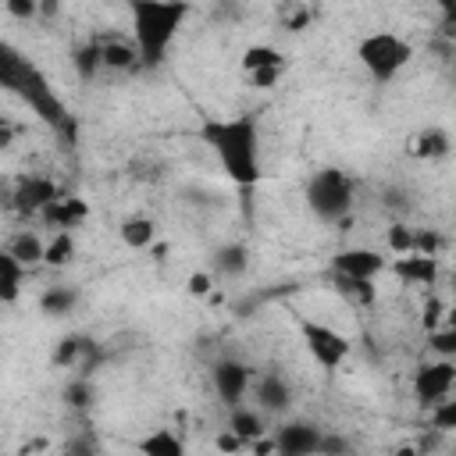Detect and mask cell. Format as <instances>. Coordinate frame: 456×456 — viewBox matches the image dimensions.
Returning <instances> with one entry per match:
<instances>
[{
  "mask_svg": "<svg viewBox=\"0 0 456 456\" xmlns=\"http://www.w3.org/2000/svg\"><path fill=\"white\" fill-rule=\"evenodd\" d=\"M228 431L242 442V445H253L256 438L267 435L264 428V417L256 410H246V406H232V417H228Z\"/></svg>",
  "mask_w": 456,
  "mask_h": 456,
  "instance_id": "15",
  "label": "cell"
},
{
  "mask_svg": "<svg viewBox=\"0 0 456 456\" xmlns=\"http://www.w3.org/2000/svg\"><path fill=\"white\" fill-rule=\"evenodd\" d=\"M139 452L142 456H185V442L171 428H153L150 435L139 438Z\"/></svg>",
  "mask_w": 456,
  "mask_h": 456,
  "instance_id": "16",
  "label": "cell"
},
{
  "mask_svg": "<svg viewBox=\"0 0 456 456\" xmlns=\"http://www.w3.org/2000/svg\"><path fill=\"white\" fill-rule=\"evenodd\" d=\"M0 89L14 93L25 107H32V114L53 132H61L68 146L75 142V118L68 114L64 100L53 93L50 78L14 43H4V39H0Z\"/></svg>",
  "mask_w": 456,
  "mask_h": 456,
  "instance_id": "1",
  "label": "cell"
},
{
  "mask_svg": "<svg viewBox=\"0 0 456 456\" xmlns=\"http://www.w3.org/2000/svg\"><path fill=\"white\" fill-rule=\"evenodd\" d=\"M317 456H349V442L342 435H321V445H317Z\"/></svg>",
  "mask_w": 456,
  "mask_h": 456,
  "instance_id": "34",
  "label": "cell"
},
{
  "mask_svg": "<svg viewBox=\"0 0 456 456\" xmlns=\"http://www.w3.org/2000/svg\"><path fill=\"white\" fill-rule=\"evenodd\" d=\"M321 428L310 424V420H289L274 431V452L278 456H317V445H321Z\"/></svg>",
  "mask_w": 456,
  "mask_h": 456,
  "instance_id": "8",
  "label": "cell"
},
{
  "mask_svg": "<svg viewBox=\"0 0 456 456\" xmlns=\"http://www.w3.org/2000/svg\"><path fill=\"white\" fill-rule=\"evenodd\" d=\"M456 381V363L452 360H435V363H420L413 374V395L424 410H431L435 403H442L449 395Z\"/></svg>",
  "mask_w": 456,
  "mask_h": 456,
  "instance_id": "7",
  "label": "cell"
},
{
  "mask_svg": "<svg viewBox=\"0 0 456 456\" xmlns=\"http://www.w3.org/2000/svg\"><path fill=\"white\" fill-rule=\"evenodd\" d=\"M214 445H217V452H224V456H232V452H239V449H242V442H239L232 431H221V435L214 438Z\"/></svg>",
  "mask_w": 456,
  "mask_h": 456,
  "instance_id": "37",
  "label": "cell"
},
{
  "mask_svg": "<svg viewBox=\"0 0 456 456\" xmlns=\"http://www.w3.org/2000/svg\"><path fill=\"white\" fill-rule=\"evenodd\" d=\"M7 14H11V18L28 21V18H36V14H39V4H36V0H7Z\"/></svg>",
  "mask_w": 456,
  "mask_h": 456,
  "instance_id": "36",
  "label": "cell"
},
{
  "mask_svg": "<svg viewBox=\"0 0 456 456\" xmlns=\"http://www.w3.org/2000/svg\"><path fill=\"white\" fill-rule=\"evenodd\" d=\"M285 68H260V71H249V86L253 89H271L278 78H281Z\"/></svg>",
  "mask_w": 456,
  "mask_h": 456,
  "instance_id": "35",
  "label": "cell"
},
{
  "mask_svg": "<svg viewBox=\"0 0 456 456\" xmlns=\"http://www.w3.org/2000/svg\"><path fill=\"white\" fill-rule=\"evenodd\" d=\"M64 456H96V438L89 431H78L68 445H64Z\"/></svg>",
  "mask_w": 456,
  "mask_h": 456,
  "instance_id": "33",
  "label": "cell"
},
{
  "mask_svg": "<svg viewBox=\"0 0 456 456\" xmlns=\"http://www.w3.org/2000/svg\"><path fill=\"white\" fill-rule=\"evenodd\" d=\"M260 68H285V57H281L274 46H267V43L246 46V53H242V71L249 75V71H260Z\"/></svg>",
  "mask_w": 456,
  "mask_h": 456,
  "instance_id": "22",
  "label": "cell"
},
{
  "mask_svg": "<svg viewBox=\"0 0 456 456\" xmlns=\"http://www.w3.org/2000/svg\"><path fill=\"white\" fill-rule=\"evenodd\" d=\"M61 11V4H53V0H46V4H39V14H57Z\"/></svg>",
  "mask_w": 456,
  "mask_h": 456,
  "instance_id": "41",
  "label": "cell"
},
{
  "mask_svg": "<svg viewBox=\"0 0 456 456\" xmlns=\"http://www.w3.org/2000/svg\"><path fill=\"white\" fill-rule=\"evenodd\" d=\"M395 274L410 285H431L438 278V256H417V253H406L395 260Z\"/></svg>",
  "mask_w": 456,
  "mask_h": 456,
  "instance_id": "13",
  "label": "cell"
},
{
  "mask_svg": "<svg viewBox=\"0 0 456 456\" xmlns=\"http://www.w3.org/2000/svg\"><path fill=\"white\" fill-rule=\"evenodd\" d=\"M128 14H132V46L139 50V64L157 68L167 53L175 32L189 18V4L135 0V4H128Z\"/></svg>",
  "mask_w": 456,
  "mask_h": 456,
  "instance_id": "3",
  "label": "cell"
},
{
  "mask_svg": "<svg viewBox=\"0 0 456 456\" xmlns=\"http://www.w3.org/2000/svg\"><path fill=\"white\" fill-rule=\"evenodd\" d=\"M306 203L321 221H346L353 210V178L338 167H321L306 182Z\"/></svg>",
  "mask_w": 456,
  "mask_h": 456,
  "instance_id": "5",
  "label": "cell"
},
{
  "mask_svg": "<svg viewBox=\"0 0 456 456\" xmlns=\"http://www.w3.org/2000/svg\"><path fill=\"white\" fill-rule=\"evenodd\" d=\"M86 214H89V207H86L82 200H61V196H57L53 203H46V207H43V214H39V217H43L46 224H53V228L68 232V228H75Z\"/></svg>",
  "mask_w": 456,
  "mask_h": 456,
  "instance_id": "14",
  "label": "cell"
},
{
  "mask_svg": "<svg viewBox=\"0 0 456 456\" xmlns=\"http://www.w3.org/2000/svg\"><path fill=\"white\" fill-rule=\"evenodd\" d=\"M200 142H207L224 167V175L239 189H253L260 182V142H256V121L253 114L235 118H203L200 121Z\"/></svg>",
  "mask_w": 456,
  "mask_h": 456,
  "instance_id": "2",
  "label": "cell"
},
{
  "mask_svg": "<svg viewBox=\"0 0 456 456\" xmlns=\"http://www.w3.org/2000/svg\"><path fill=\"white\" fill-rule=\"evenodd\" d=\"M71 256H75V239H71V232H57V235L43 246V264H46V267H64V264H71Z\"/></svg>",
  "mask_w": 456,
  "mask_h": 456,
  "instance_id": "24",
  "label": "cell"
},
{
  "mask_svg": "<svg viewBox=\"0 0 456 456\" xmlns=\"http://www.w3.org/2000/svg\"><path fill=\"white\" fill-rule=\"evenodd\" d=\"M214 267H217L224 278H239V274L249 267L246 246H221V249L214 253Z\"/></svg>",
  "mask_w": 456,
  "mask_h": 456,
  "instance_id": "23",
  "label": "cell"
},
{
  "mask_svg": "<svg viewBox=\"0 0 456 456\" xmlns=\"http://www.w3.org/2000/svg\"><path fill=\"white\" fill-rule=\"evenodd\" d=\"M75 303H78V292H75L71 285H50V289L39 296V310L50 314V317H64V314H71Z\"/></svg>",
  "mask_w": 456,
  "mask_h": 456,
  "instance_id": "20",
  "label": "cell"
},
{
  "mask_svg": "<svg viewBox=\"0 0 456 456\" xmlns=\"http://www.w3.org/2000/svg\"><path fill=\"white\" fill-rule=\"evenodd\" d=\"M14 142V125L11 121H0V150H7Z\"/></svg>",
  "mask_w": 456,
  "mask_h": 456,
  "instance_id": "40",
  "label": "cell"
},
{
  "mask_svg": "<svg viewBox=\"0 0 456 456\" xmlns=\"http://www.w3.org/2000/svg\"><path fill=\"white\" fill-rule=\"evenodd\" d=\"M210 378H214V392H217V399L228 403V406H239V399L246 395V388H249V381H253V370H249L242 360L224 356V360L214 363Z\"/></svg>",
  "mask_w": 456,
  "mask_h": 456,
  "instance_id": "10",
  "label": "cell"
},
{
  "mask_svg": "<svg viewBox=\"0 0 456 456\" xmlns=\"http://www.w3.org/2000/svg\"><path fill=\"white\" fill-rule=\"evenodd\" d=\"M75 75L78 78H93L96 75V68H103L100 64V43H82V46H75Z\"/></svg>",
  "mask_w": 456,
  "mask_h": 456,
  "instance_id": "26",
  "label": "cell"
},
{
  "mask_svg": "<svg viewBox=\"0 0 456 456\" xmlns=\"http://www.w3.org/2000/svg\"><path fill=\"white\" fill-rule=\"evenodd\" d=\"M100 64L103 68H118V71H132L139 64V50L128 43V39H107L100 43Z\"/></svg>",
  "mask_w": 456,
  "mask_h": 456,
  "instance_id": "17",
  "label": "cell"
},
{
  "mask_svg": "<svg viewBox=\"0 0 456 456\" xmlns=\"http://www.w3.org/2000/svg\"><path fill=\"white\" fill-rule=\"evenodd\" d=\"M356 57H360V64L367 68V75L385 86V82H392V78L410 64L413 46H410L403 36H395V32H370V36L360 39Z\"/></svg>",
  "mask_w": 456,
  "mask_h": 456,
  "instance_id": "4",
  "label": "cell"
},
{
  "mask_svg": "<svg viewBox=\"0 0 456 456\" xmlns=\"http://www.w3.org/2000/svg\"><path fill=\"white\" fill-rule=\"evenodd\" d=\"M428 346L442 356V360H452L456 356V328H442V331H431Z\"/></svg>",
  "mask_w": 456,
  "mask_h": 456,
  "instance_id": "30",
  "label": "cell"
},
{
  "mask_svg": "<svg viewBox=\"0 0 456 456\" xmlns=\"http://www.w3.org/2000/svg\"><path fill=\"white\" fill-rule=\"evenodd\" d=\"M417 153L435 160V157H445L449 153V132L445 128H428L417 135Z\"/></svg>",
  "mask_w": 456,
  "mask_h": 456,
  "instance_id": "25",
  "label": "cell"
},
{
  "mask_svg": "<svg viewBox=\"0 0 456 456\" xmlns=\"http://www.w3.org/2000/svg\"><path fill=\"white\" fill-rule=\"evenodd\" d=\"M153 235H157V224H153L150 217H128V221L121 224V242H125L128 249H146V246L153 242Z\"/></svg>",
  "mask_w": 456,
  "mask_h": 456,
  "instance_id": "21",
  "label": "cell"
},
{
  "mask_svg": "<svg viewBox=\"0 0 456 456\" xmlns=\"http://www.w3.org/2000/svg\"><path fill=\"white\" fill-rule=\"evenodd\" d=\"M53 200H57V185H53L50 178H43V175H28V178H21V182L14 185V196H11L14 210L25 214V217L43 214V207L53 203Z\"/></svg>",
  "mask_w": 456,
  "mask_h": 456,
  "instance_id": "11",
  "label": "cell"
},
{
  "mask_svg": "<svg viewBox=\"0 0 456 456\" xmlns=\"http://www.w3.org/2000/svg\"><path fill=\"white\" fill-rule=\"evenodd\" d=\"M64 403H68L71 410H89V403H93V385H89V378H71V381L64 385Z\"/></svg>",
  "mask_w": 456,
  "mask_h": 456,
  "instance_id": "27",
  "label": "cell"
},
{
  "mask_svg": "<svg viewBox=\"0 0 456 456\" xmlns=\"http://www.w3.org/2000/svg\"><path fill=\"white\" fill-rule=\"evenodd\" d=\"M388 249L399 253V256H406V253L413 249V228H406V224H392V228H388Z\"/></svg>",
  "mask_w": 456,
  "mask_h": 456,
  "instance_id": "32",
  "label": "cell"
},
{
  "mask_svg": "<svg viewBox=\"0 0 456 456\" xmlns=\"http://www.w3.org/2000/svg\"><path fill=\"white\" fill-rule=\"evenodd\" d=\"M185 289H189V296H207L210 292V274H203V271L200 274H189V285Z\"/></svg>",
  "mask_w": 456,
  "mask_h": 456,
  "instance_id": "38",
  "label": "cell"
},
{
  "mask_svg": "<svg viewBox=\"0 0 456 456\" xmlns=\"http://www.w3.org/2000/svg\"><path fill=\"white\" fill-rule=\"evenodd\" d=\"M335 285H338V292H346V296H349L353 303H360V306L374 303V285H370V281H356V278L335 274Z\"/></svg>",
  "mask_w": 456,
  "mask_h": 456,
  "instance_id": "28",
  "label": "cell"
},
{
  "mask_svg": "<svg viewBox=\"0 0 456 456\" xmlns=\"http://www.w3.org/2000/svg\"><path fill=\"white\" fill-rule=\"evenodd\" d=\"M438 314H442V303L438 299H428V306H424V328H435Z\"/></svg>",
  "mask_w": 456,
  "mask_h": 456,
  "instance_id": "39",
  "label": "cell"
},
{
  "mask_svg": "<svg viewBox=\"0 0 456 456\" xmlns=\"http://www.w3.org/2000/svg\"><path fill=\"white\" fill-rule=\"evenodd\" d=\"M381 271H385V256H381V253H374V249H363V246L338 249V253L331 256V274H342V278L374 281Z\"/></svg>",
  "mask_w": 456,
  "mask_h": 456,
  "instance_id": "9",
  "label": "cell"
},
{
  "mask_svg": "<svg viewBox=\"0 0 456 456\" xmlns=\"http://www.w3.org/2000/svg\"><path fill=\"white\" fill-rule=\"evenodd\" d=\"M438 249H442V235L438 232H413V249L410 253H417V256H438Z\"/></svg>",
  "mask_w": 456,
  "mask_h": 456,
  "instance_id": "31",
  "label": "cell"
},
{
  "mask_svg": "<svg viewBox=\"0 0 456 456\" xmlns=\"http://www.w3.org/2000/svg\"><path fill=\"white\" fill-rule=\"evenodd\" d=\"M256 406L267 413H285L292 406V385L281 374H260L256 378Z\"/></svg>",
  "mask_w": 456,
  "mask_h": 456,
  "instance_id": "12",
  "label": "cell"
},
{
  "mask_svg": "<svg viewBox=\"0 0 456 456\" xmlns=\"http://www.w3.org/2000/svg\"><path fill=\"white\" fill-rule=\"evenodd\" d=\"M431 428H435V431H442V435L456 428V399H449V395H445L442 403H435V406H431Z\"/></svg>",
  "mask_w": 456,
  "mask_h": 456,
  "instance_id": "29",
  "label": "cell"
},
{
  "mask_svg": "<svg viewBox=\"0 0 456 456\" xmlns=\"http://www.w3.org/2000/svg\"><path fill=\"white\" fill-rule=\"evenodd\" d=\"M395 456H417V449L413 445H403V449H395Z\"/></svg>",
  "mask_w": 456,
  "mask_h": 456,
  "instance_id": "42",
  "label": "cell"
},
{
  "mask_svg": "<svg viewBox=\"0 0 456 456\" xmlns=\"http://www.w3.org/2000/svg\"><path fill=\"white\" fill-rule=\"evenodd\" d=\"M296 324H299V335H303V342H306V353H310L328 374L338 370L342 360L349 356L346 335H338L335 328H328V324H321V321H310V317H299Z\"/></svg>",
  "mask_w": 456,
  "mask_h": 456,
  "instance_id": "6",
  "label": "cell"
},
{
  "mask_svg": "<svg viewBox=\"0 0 456 456\" xmlns=\"http://www.w3.org/2000/svg\"><path fill=\"white\" fill-rule=\"evenodd\" d=\"M21 278H25V267L7 249H0V303H14L21 296Z\"/></svg>",
  "mask_w": 456,
  "mask_h": 456,
  "instance_id": "18",
  "label": "cell"
},
{
  "mask_svg": "<svg viewBox=\"0 0 456 456\" xmlns=\"http://www.w3.org/2000/svg\"><path fill=\"white\" fill-rule=\"evenodd\" d=\"M7 253H11L21 267H36V264H43V242H39L36 232H18V235L7 242Z\"/></svg>",
  "mask_w": 456,
  "mask_h": 456,
  "instance_id": "19",
  "label": "cell"
}]
</instances>
